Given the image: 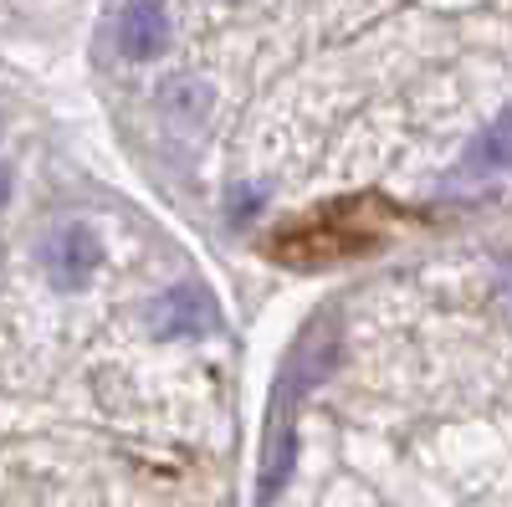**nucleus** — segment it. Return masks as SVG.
Returning a JSON list of instances; mask_svg holds the SVG:
<instances>
[{"instance_id": "1", "label": "nucleus", "mask_w": 512, "mask_h": 507, "mask_svg": "<svg viewBox=\"0 0 512 507\" xmlns=\"http://www.w3.org/2000/svg\"><path fill=\"white\" fill-rule=\"evenodd\" d=\"M395 205L379 200V195H349V200H333V205H318L308 210L303 221H287L267 251L272 262L282 267H328V262H344V257H364L374 251L384 236L395 231Z\"/></svg>"}, {"instance_id": "2", "label": "nucleus", "mask_w": 512, "mask_h": 507, "mask_svg": "<svg viewBox=\"0 0 512 507\" xmlns=\"http://www.w3.org/2000/svg\"><path fill=\"white\" fill-rule=\"evenodd\" d=\"M338 359V328L328 318L308 323L303 338H297V349L287 354L282 374H277V390H272V410H267V426L272 431H297V405H303V395L318 385V379L333 369Z\"/></svg>"}, {"instance_id": "3", "label": "nucleus", "mask_w": 512, "mask_h": 507, "mask_svg": "<svg viewBox=\"0 0 512 507\" xmlns=\"http://www.w3.org/2000/svg\"><path fill=\"white\" fill-rule=\"evenodd\" d=\"M144 318L159 338H210V333H221V308L200 282H180V287L159 292Z\"/></svg>"}, {"instance_id": "4", "label": "nucleus", "mask_w": 512, "mask_h": 507, "mask_svg": "<svg viewBox=\"0 0 512 507\" xmlns=\"http://www.w3.org/2000/svg\"><path fill=\"white\" fill-rule=\"evenodd\" d=\"M98 257H103V246L88 226H62L47 246V272L62 292H77V287H88V277L98 272Z\"/></svg>"}, {"instance_id": "5", "label": "nucleus", "mask_w": 512, "mask_h": 507, "mask_svg": "<svg viewBox=\"0 0 512 507\" xmlns=\"http://www.w3.org/2000/svg\"><path fill=\"white\" fill-rule=\"evenodd\" d=\"M169 47V16L159 0H128L118 11V52L128 62H154Z\"/></svg>"}, {"instance_id": "6", "label": "nucleus", "mask_w": 512, "mask_h": 507, "mask_svg": "<svg viewBox=\"0 0 512 507\" xmlns=\"http://www.w3.org/2000/svg\"><path fill=\"white\" fill-rule=\"evenodd\" d=\"M466 169L472 175H492V169H512V113H497L477 144L466 149Z\"/></svg>"}, {"instance_id": "7", "label": "nucleus", "mask_w": 512, "mask_h": 507, "mask_svg": "<svg viewBox=\"0 0 512 507\" xmlns=\"http://www.w3.org/2000/svg\"><path fill=\"white\" fill-rule=\"evenodd\" d=\"M262 195H267L262 185H236V190H231V221L241 226L246 216H256V205H262Z\"/></svg>"}, {"instance_id": "8", "label": "nucleus", "mask_w": 512, "mask_h": 507, "mask_svg": "<svg viewBox=\"0 0 512 507\" xmlns=\"http://www.w3.org/2000/svg\"><path fill=\"white\" fill-rule=\"evenodd\" d=\"M11 200V175H6V164H0V205Z\"/></svg>"}, {"instance_id": "9", "label": "nucleus", "mask_w": 512, "mask_h": 507, "mask_svg": "<svg viewBox=\"0 0 512 507\" xmlns=\"http://www.w3.org/2000/svg\"><path fill=\"white\" fill-rule=\"evenodd\" d=\"M507 303H512V298H507Z\"/></svg>"}]
</instances>
